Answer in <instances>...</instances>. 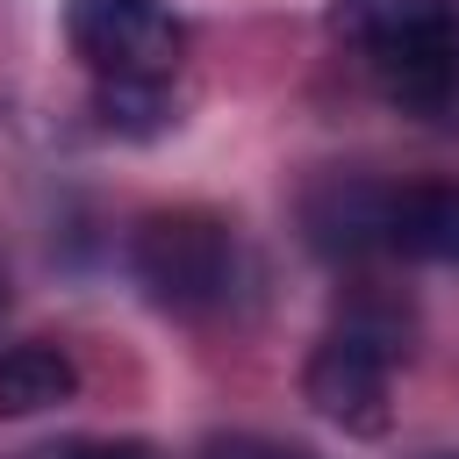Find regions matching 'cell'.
Masks as SVG:
<instances>
[{"label":"cell","instance_id":"cell-1","mask_svg":"<svg viewBox=\"0 0 459 459\" xmlns=\"http://www.w3.org/2000/svg\"><path fill=\"white\" fill-rule=\"evenodd\" d=\"M330 29L373 65L380 93L416 122H459V7L452 0H337Z\"/></svg>","mask_w":459,"mask_h":459},{"label":"cell","instance_id":"cell-2","mask_svg":"<svg viewBox=\"0 0 459 459\" xmlns=\"http://www.w3.org/2000/svg\"><path fill=\"white\" fill-rule=\"evenodd\" d=\"M129 273L136 287L172 308V316H208L230 301L237 287V237L222 215L208 208H165V215H143L136 237H129Z\"/></svg>","mask_w":459,"mask_h":459},{"label":"cell","instance_id":"cell-3","mask_svg":"<svg viewBox=\"0 0 459 459\" xmlns=\"http://www.w3.org/2000/svg\"><path fill=\"white\" fill-rule=\"evenodd\" d=\"M65 36L93 79H172L186 29L165 0H65Z\"/></svg>","mask_w":459,"mask_h":459},{"label":"cell","instance_id":"cell-4","mask_svg":"<svg viewBox=\"0 0 459 459\" xmlns=\"http://www.w3.org/2000/svg\"><path fill=\"white\" fill-rule=\"evenodd\" d=\"M387 366H394V330L344 323L308 351L301 394L323 423H337L351 437H380L387 430Z\"/></svg>","mask_w":459,"mask_h":459},{"label":"cell","instance_id":"cell-5","mask_svg":"<svg viewBox=\"0 0 459 459\" xmlns=\"http://www.w3.org/2000/svg\"><path fill=\"white\" fill-rule=\"evenodd\" d=\"M387 186H366V179H323L308 194V244L323 258H366V251H387Z\"/></svg>","mask_w":459,"mask_h":459},{"label":"cell","instance_id":"cell-6","mask_svg":"<svg viewBox=\"0 0 459 459\" xmlns=\"http://www.w3.org/2000/svg\"><path fill=\"white\" fill-rule=\"evenodd\" d=\"M387 251L423 265H459V179L402 186L387 201Z\"/></svg>","mask_w":459,"mask_h":459},{"label":"cell","instance_id":"cell-7","mask_svg":"<svg viewBox=\"0 0 459 459\" xmlns=\"http://www.w3.org/2000/svg\"><path fill=\"white\" fill-rule=\"evenodd\" d=\"M79 373L57 344H14L0 351V416H43L57 402H72Z\"/></svg>","mask_w":459,"mask_h":459},{"label":"cell","instance_id":"cell-8","mask_svg":"<svg viewBox=\"0 0 459 459\" xmlns=\"http://www.w3.org/2000/svg\"><path fill=\"white\" fill-rule=\"evenodd\" d=\"M100 122L122 129V136H158L165 129V79H100Z\"/></svg>","mask_w":459,"mask_h":459},{"label":"cell","instance_id":"cell-9","mask_svg":"<svg viewBox=\"0 0 459 459\" xmlns=\"http://www.w3.org/2000/svg\"><path fill=\"white\" fill-rule=\"evenodd\" d=\"M208 459H301V452H287V445H251V437H237V445H208Z\"/></svg>","mask_w":459,"mask_h":459},{"label":"cell","instance_id":"cell-10","mask_svg":"<svg viewBox=\"0 0 459 459\" xmlns=\"http://www.w3.org/2000/svg\"><path fill=\"white\" fill-rule=\"evenodd\" d=\"M50 459H151L143 445H65V452H50Z\"/></svg>","mask_w":459,"mask_h":459},{"label":"cell","instance_id":"cell-11","mask_svg":"<svg viewBox=\"0 0 459 459\" xmlns=\"http://www.w3.org/2000/svg\"><path fill=\"white\" fill-rule=\"evenodd\" d=\"M0 301H7V280H0Z\"/></svg>","mask_w":459,"mask_h":459}]
</instances>
